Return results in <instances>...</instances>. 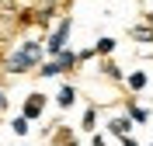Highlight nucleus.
I'll list each match as a JSON object with an SVG mask.
<instances>
[{"instance_id": "6e6552de", "label": "nucleus", "mask_w": 153, "mask_h": 146, "mask_svg": "<svg viewBox=\"0 0 153 146\" xmlns=\"http://www.w3.org/2000/svg\"><path fill=\"white\" fill-rule=\"evenodd\" d=\"M80 129H84V132H94V129H97V108H87V111H84Z\"/></svg>"}, {"instance_id": "2eb2a0df", "label": "nucleus", "mask_w": 153, "mask_h": 146, "mask_svg": "<svg viewBox=\"0 0 153 146\" xmlns=\"http://www.w3.org/2000/svg\"><path fill=\"white\" fill-rule=\"evenodd\" d=\"M122 146H139V143H136V139H132V132H129V136H122Z\"/></svg>"}, {"instance_id": "ddd939ff", "label": "nucleus", "mask_w": 153, "mask_h": 146, "mask_svg": "<svg viewBox=\"0 0 153 146\" xmlns=\"http://www.w3.org/2000/svg\"><path fill=\"white\" fill-rule=\"evenodd\" d=\"M132 39H136V42H153V31L143 28V24H136V28H132Z\"/></svg>"}, {"instance_id": "f257e3e1", "label": "nucleus", "mask_w": 153, "mask_h": 146, "mask_svg": "<svg viewBox=\"0 0 153 146\" xmlns=\"http://www.w3.org/2000/svg\"><path fill=\"white\" fill-rule=\"evenodd\" d=\"M42 63V45L38 42H21V49L7 59V73H28Z\"/></svg>"}, {"instance_id": "9d476101", "label": "nucleus", "mask_w": 153, "mask_h": 146, "mask_svg": "<svg viewBox=\"0 0 153 146\" xmlns=\"http://www.w3.org/2000/svg\"><path fill=\"white\" fill-rule=\"evenodd\" d=\"M146 84H150V77H146L143 70H136V73H129V90H143Z\"/></svg>"}, {"instance_id": "39448f33", "label": "nucleus", "mask_w": 153, "mask_h": 146, "mask_svg": "<svg viewBox=\"0 0 153 146\" xmlns=\"http://www.w3.org/2000/svg\"><path fill=\"white\" fill-rule=\"evenodd\" d=\"M132 125H136V122H132L129 115H115L111 122H108V132L122 139V136H129V132H132Z\"/></svg>"}, {"instance_id": "4468645a", "label": "nucleus", "mask_w": 153, "mask_h": 146, "mask_svg": "<svg viewBox=\"0 0 153 146\" xmlns=\"http://www.w3.org/2000/svg\"><path fill=\"white\" fill-rule=\"evenodd\" d=\"M91 146H108V143H105V136H97V132H94V136H91Z\"/></svg>"}, {"instance_id": "423d86ee", "label": "nucleus", "mask_w": 153, "mask_h": 146, "mask_svg": "<svg viewBox=\"0 0 153 146\" xmlns=\"http://www.w3.org/2000/svg\"><path fill=\"white\" fill-rule=\"evenodd\" d=\"M56 101H59V108H70V104L76 101V87H73V84H66V87H59Z\"/></svg>"}, {"instance_id": "f03ea898", "label": "nucleus", "mask_w": 153, "mask_h": 146, "mask_svg": "<svg viewBox=\"0 0 153 146\" xmlns=\"http://www.w3.org/2000/svg\"><path fill=\"white\" fill-rule=\"evenodd\" d=\"M70 28H73V18H63L56 24V31H52V35H49L45 39V49L49 52H52V56H56L59 49H66V39H70Z\"/></svg>"}, {"instance_id": "7ed1b4c3", "label": "nucleus", "mask_w": 153, "mask_h": 146, "mask_svg": "<svg viewBox=\"0 0 153 146\" xmlns=\"http://www.w3.org/2000/svg\"><path fill=\"white\" fill-rule=\"evenodd\" d=\"M49 63L56 66V77H59V73H70V70H73L80 59H76V52H73V49H59V52L49 59Z\"/></svg>"}, {"instance_id": "9b49d317", "label": "nucleus", "mask_w": 153, "mask_h": 146, "mask_svg": "<svg viewBox=\"0 0 153 146\" xmlns=\"http://www.w3.org/2000/svg\"><path fill=\"white\" fill-rule=\"evenodd\" d=\"M10 129H14V132H18V136H28V129H31V122L25 115H18L14 118V122H10Z\"/></svg>"}, {"instance_id": "dca6fc26", "label": "nucleus", "mask_w": 153, "mask_h": 146, "mask_svg": "<svg viewBox=\"0 0 153 146\" xmlns=\"http://www.w3.org/2000/svg\"><path fill=\"white\" fill-rule=\"evenodd\" d=\"M4 108H7V94H4V90H0V111H4Z\"/></svg>"}, {"instance_id": "1a4fd4ad", "label": "nucleus", "mask_w": 153, "mask_h": 146, "mask_svg": "<svg viewBox=\"0 0 153 146\" xmlns=\"http://www.w3.org/2000/svg\"><path fill=\"white\" fill-rule=\"evenodd\" d=\"M115 45H118V42H115L111 35H105V39H97L94 52H97V56H111V52H115Z\"/></svg>"}, {"instance_id": "f8f14e48", "label": "nucleus", "mask_w": 153, "mask_h": 146, "mask_svg": "<svg viewBox=\"0 0 153 146\" xmlns=\"http://www.w3.org/2000/svg\"><path fill=\"white\" fill-rule=\"evenodd\" d=\"M101 70H105V77H111V80H122V77H125L122 70H118V66L111 63V59H105V63H101Z\"/></svg>"}, {"instance_id": "f3484780", "label": "nucleus", "mask_w": 153, "mask_h": 146, "mask_svg": "<svg viewBox=\"0 0 153 146\" xmlns=\"http://www.w3.org/2000/svg\"><path fill=\"white\" fill-rule=\"evenodd\" d=\"M63 146H76V139H73V136H66V139H63Z\"/></svg>"}, {"instance_id": "0eeeda50", "label": "nucleus", "mask_w": 153, "mask_h": 146, "mask_svg": "<svg viewBox=\"0 0 153 146\" xmlns=\"http://www.w3.org/2000/svg\"><path fill=\"white\" fill-rule=\"evenodd\" d=\"M125 115L132 118V122H139V125H146V122H150V111H146V108H139V104H132V101H129V108H125Z\"/></svg>"}, {"instance_id": "20e7f679", "label": "nucleus", "mask_w": 153, "mask_h": 146, "mask_svg": "<svg viewBox=\"0 0 153 146\" xmlns=\"http://www.w3.org/2000/svg\"><path fill=\"white\" fill-rule=\"evenodd\" d=\"M42 111H45V94H28V101H25V111H21V115L28 118V122H35V118H42Z\"/></svg>"}, {"instance_id": "a211bd4d", "label": "nucleus", "mask_w": 153, "mask_h": 146, "mask_svg": "<svg viewBox=\"0 0 153 146\" xmlns=\"http://www.w3.org/2000/svg\"><path fill=\"white\" fill-rule=\"evenodd\" d=\"M150 146H153V143H150Z\"/></svg>"}]
</instances>
